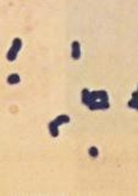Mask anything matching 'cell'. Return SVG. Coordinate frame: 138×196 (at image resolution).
I'll return each instance as SVG.
<instances>
[{
	"mask_svg": "<svg viewBox=\"0 0 138 196\" xmlns=\"http://www.w3.org/2000/svg\"><path fill=\"white\" fill-rule=\"evenodd\" d=\"M82 101L89 110H106L110 106L109 95L106 91H91L84 89L82 91Z\"/></svg>",
	"mask_w": 138,
	"mask_h": 196,
	"instance_id": "1",
	"label": "cell"
},
{
	"mask_svg": "<svg viewBox=\"0 0 138 196\" xmlns=\"http://www.w3.org/2000/svg\"><path fill=\"white\" fill-rule=\"evenodd\" d=\"M70 122V117L66 116V115H61V116H58V118L53 122L49 123V132L52 134V137L56 138L59 135V127L62 124V123H69Z\"/></svg>",
	"mask_w": 138,
	"mask_h": 196,
	"instance_id": "2",
	"label": "cell"
},
{
	"mask_svg": "<svg viewBox=\"0 0 138 196\" xmlns=\"http://www.w3.org/2000/svg\"><path fill=\"white\" fill-rule=\"evenodd\" d=\"M22 46V43H21V40L18 38H16V40L14 42V45H12V48H11V50H10V53L7 54V59L10 60V61H14L15 60V57H16V55H17V53L20 51V48Z\"/></svg>",
	"mask_w": 138,
	"mask_h": 196,
	"instance_id": "3",
	"label": "cell"
},
{
	"mask_svg": "<svg viewBox=\"0 0 138 196\" xmlns=\"http://www.w3.org/2000/svg\"><path fill=\"white\" fill-rule=\"evenodd\" d=\"M128 106H130L131 109H136V110H138V91L133 94L132 100L128 102Z\"/></svg>",
	"mask_w": 138,
	"mask_h": 196,
	"instance_id": "4",
	"label": "cell"
},
{
	"mask_svg": "<svg viewBox=\"0 0 138 196\" xmlns=\"http://www.w3.org/2000/svg\"><path fill=\"white\" fill-rule=\"evenodd\" d=\"M73 50H72V56L75 57V59H78V56H80V50H78V43L77 42H75L73 43Z\"/></svg>",
	"mask_w": 138,
	"mask_h": 196,
	"instance_id": "5",
	"label": "cell"
},
{
	"mask_svg": "<svg viewBox=\"0 0 138 196\" xmlns=\"http://www.w3.org/2000/svg\"><path fill=\"white\" fill-rule=\"evenodd\" d=\"M7 82H9L10 84H14V83H18V82H20V77H18L17 74H12V76H10V77H9Z\"/></svg>",
	"mask_w": 138,
	"mask_h": 196,
	"instance_id": "6",
	"label": "cell"
},
{
	"mask_svg": "<svg viewBox=\"0 0 138 196\" xmlns=\"http://www.w3.org/2000/svg\"><path fill=\"white\" fill-rule=\"evenodd\" d=\"M89 155L93 156V157H97L98 156V149L97 148H91L89 149Z\"/></svg>",
	"mask_w": 138,
	"mask_h": 196,
	"instance_id": "7",
	"label": "cell"
}]
</instances>
